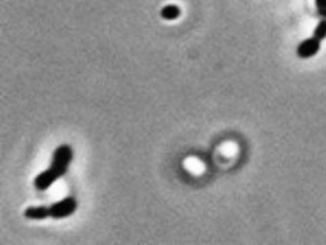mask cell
<instances>
[{
	"label": "cell",
	"mask_w": 326,
	"mask_h": 245,
	"mask_svg": "<svg viewBox=\"0 0 326 245\" xmlns=\"http://www.w3.org/2000/svg\"><path fill=\"white\" fill-rule=\"evenodd\" d=\"M72 158H74V152L70 149V146H68V144L58 146L52 154L51 166H49L44 172H42V174L34 180L36 188L40 192L48 190L57 180L64 176L70 162H72Z\"/></svg>",
	"instance_id": "1"
},
{
	"label": "cell",
	"mask_w": 326,
	"mask_h": 245,
	"mask_svg": "<svg viewBox=\"0 0 326 245\" xmlns=\"http://www.w3.org/2000/svg\"><path fill=\"white\" fill-rule=\"evenodd\" d=\"M77 207H78V204L74 198H64L52 206H49V216L54 218V219H63V218H68L72 213H75Z\"/></svg>",
	"instance_id": "2"
},
{
	"label": "cell",
	"mask_w": 326,
	"mask_h": 245,
	"mask_svg": "<svg viewBox=\"0 0 326 245\" xmlns=\"http://www.w3.org/2000/svg\"><path fill=\"white\" fill-rule=\"evenodd\" d=\"M320 51V40L311 37L308 40H304L297 46V56L300 58H311Z\"/></svg>",
	"instance_id": "3"
},
{
	"label": "cell",
	"mask_w": 326,
	"mask_h": 245,
	"mask_svg": "<svg viewBox=\"0 0 326 245\" xmlns=\"http://www.w3.org/2000/svg\"><path fill=\"white\" fill-rule=\"evenodd\" d=\"M24 218L28 219H34V220H42V219H46V218H51L49 216V207H28L24 210Z\"/></svg>",
	"instance_id": "4"
},
{
	"label": "cell",
	"mask_w": 326,
	"mask_h": 245,
	"mask_svg": "<svg viewBox=\"0 0 326 245\" xmlns=\"http://www.w3.org/2000/svg\"><path fill=\"white\" fill-rule=\"evenodd\" d=\"M181 16V8L176 5H166L161 10V17L164 20H176Z\"/></svg>",
	"instance_id": "5"
},
{
	"label": "cell",
	"mask_w": 326,
	"mask_h": 245,
	"mask_svg": "<svg viewBox=\"0 0 326 245\" xmlns=\"http://www.w3.org/2000/svg\"><path fill=\"white\" fill-rule=\"evenodd\" d=\"M314 38H317V40H324L326 38V20H322L318 24H317V28L314 30V36H312Z\"/></svg>",
	"instance_id": "6"
},
{
	"label": "cell",
	"mask_w": 326,
	"mask_h": 245,
	"mask_svg": "<svg viewBox=\"0 0 326 245\" xmlns=\"http://www.w3.org/2000/svg\"><path fill=\"white\" fill-rule=\"evenodd\" d=\"M316 6L320 16L326 17V0H316Z\"/></svg>",
	"instance_id": "7"
}]
</instances>
